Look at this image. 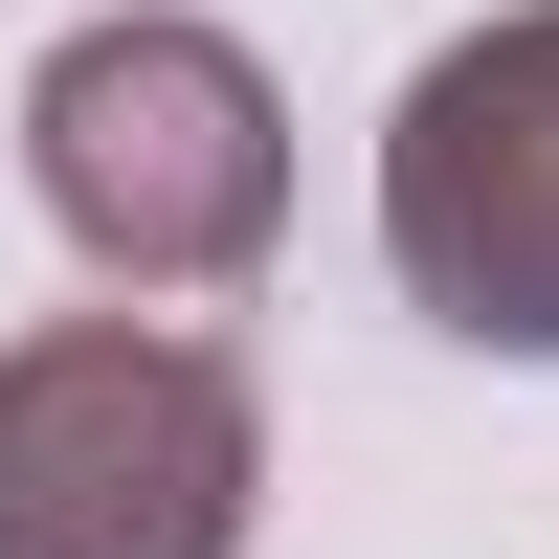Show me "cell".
Returning <instances> with one entry per match:
<instances>
[{"instance_id": "7a4b0ae2", "label": "cell", "mask_w": 559, "mask_h": 559, "mask_svg": "<svg viewBox=\"0 0 559 559\" xmlns=\"http://www.w3.org/2000/svg\"><path fill=\"white\" fill-rule=\"evenodd\" d=\"M269 403L179 313H45L0 336V559H247Z\"/></svg>"}, {"instance_id": "6da1fadb", "label": "cell", "mask_w": 559, "mask_h": 559, "mask_svg": "<svg viewBox=\"0 0 559 559\" xmlns=\"http://www.w3.org/2000/svg\"><path fill=\"white\" fill-rule=\"evenodd\" d=\"M23 179H45V224H68L112 292H224V269H269V224H292V90L224 23L134 0V23H68L23 68Z\"/></svg>"}, {"instance_id": "3957f363", "label": "cell", "mask_w": 559, "mask_h": 559, "mask_svg": "<svg viewBox=\"0 0 559 559\" xmlns=\"http://www.w3.org/2000/svg\"><path fill=\"white\" fill-rule=\"evenodd\" d=\"M381 269L471 358H559V0L426 45L381 112Z\"/></svg>"}]
</instances>
